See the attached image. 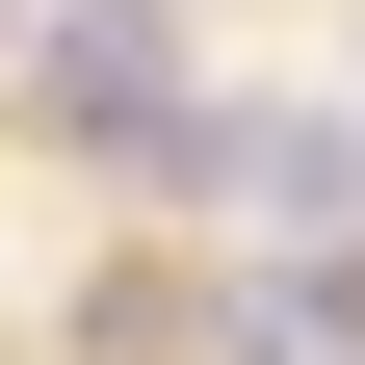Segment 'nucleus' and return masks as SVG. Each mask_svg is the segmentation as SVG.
Here are the masks:
<instances>
[{"label":"nucleus","mask_w":365,"mask_h":365,"mask_svg":"<svg viewBox=\"0 0 365 365\" xmlns=\"http://www.w3.org/2000/svg\"><path fill=\"white\" fill-rule=\"evenodd\" d=\"M182 182L261 209V235H365V105H209V130H182Z\"/></svg>","instance_id":"obj_1"},{"label":"nucleus","mask_w":365,"mask_h":365,"mask_svg":"<svg viewBox=\"0 0 365 365\" xmlns=\"http://www.w3.org/2000/svg\"><path fill=\"white\" fill-rule=\"evenodd\" d=\"M235 365H365V235H261V287H235Z\"/></svg>","instance_id":"obj_2"}]
</instances>
